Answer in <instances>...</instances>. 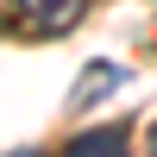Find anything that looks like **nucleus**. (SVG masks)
I'll use <instances>...</instances> for the list:
<instances>
[{"label": "nucleus", "mask_w": 157, "mask_h": 157, "mask_svg": "<svg viewBox=\"0 0 157 157\" xmlns=\"http://www.w3.org/2000/svg\"><path fill=\"white\" fill-rule=\"evenodd\" d=\"M126 145H132V120L88 126V132H75V138H69V151H75V157H113V151H126Z\"/></svg>", "instance_id": "3"}, {"label": "nucleus", "mask_w": 157, "mask_h": 157, "mask_svg": "<svg viewBox=\"0 0 157 157\" xmlns=\"http://www.w3.org/2000/svg\"><path fill=\"white\" fill-rule=\"evenodd\" d=\"M88 0H13V25L25 38H63L75 19H82Z\"/></svg>", "instance_id": "1"}, {"label": "nucleus", "mask_w": 157, "mask_h": 157, "mask_svg": "<svg viewBox=\"0 0 157 157\" xmlns=\"http://www.w3.org/2000/svg\"><path fill=\"white\" fill-rule=\"evenodd\" d=\"M120 88H126V69H120V63L88 57V63H82V75H75V88H69V107H75V113H88V107H101L107 94H120Z\"/></svg>", "instance_id": "2"}]
</instances>
